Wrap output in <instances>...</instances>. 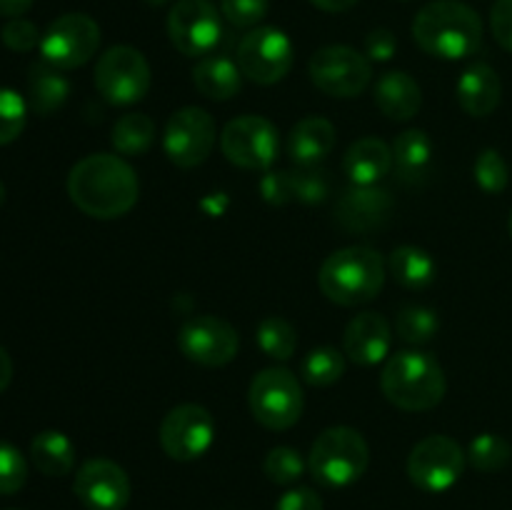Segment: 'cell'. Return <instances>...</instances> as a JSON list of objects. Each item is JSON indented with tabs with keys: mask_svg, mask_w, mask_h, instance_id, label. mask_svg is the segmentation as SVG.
Instances as JSON below:
<instances>
[{
	"mask_svg": "<svg viewBox=\"0 0 512 510\" xmlns=\"http://www.w3.org/2000/svg\"><path fill=\"white\" fill-rule=\"evenodd\" d=\"M148 3H150V5H163L165 0H148Z\"/></svg>",
	"mask_w": 512,
	"mask_h": 510,
	"instance_id": "49",
	"label": "cell"
},
{
	"mask_svg": "<svg viewBox=\"0 0 512 510\" xmlns=\"http://www.w3.org/2000/svg\"><path fill=\"white\" fill-rule=\"evenodd\" d=\"M170 43L188 58H205L223 38V13L210 0H175L168 13Z\"/></svg>",
	"mask_w": 512,
	"mask_h": 510,
	"instance_id": "15",
	"label": "cell"
},
{
	"mask_svg": "<svg viewBox=\"0 0 512 510\" xmlns=\"http://www.w3.org/2000/svg\"><path fill=\"white\" fill-rule=\"evenodd\" d=\"M430 160H433V140L425 130H403L393 140V163L403 180L423 178L430 168Z\"/></svg>",
	"mask_w": 512,
	"mask_h": 510,
	"instance_id": "28",
	"label": "cell"
},
{
	"mask_svg": "<svg viewBox=\"0 0 512 510\" xmlns=\"http://www.w3.org/2000/svg\"><path fill=\"white\" fill-rule=\"evenodd\" d=\"M5 203V185H3V180H0V205Z\"/></svg>",
	"mask_w": 512,
	"mask_h": 510,
	"instance_id": "48",
	"label": "cell"
},
{
	"mask_svg": "<svg viewBox=\"0 0 512 510\" xmlns=\"http://www.w3.org/2000/svg\"><path fill=\"white\" fill-rule=\"evenodd\" d=\"M370 448L363 435L348 425H335L315 438L308 455V470L325 488H348L365 475Z\"/></svg>",
	"mask_w": 512,
	"mask_h": 510,
	"instance_id": "5",
	"label": "cell"
},
{
	"mask_svg": "<svg viewBox=\"0 0 512 510\" xmlns=\"http://www.w3.org/2000/svg\"><path fill=\"white\" fill-rule=\"evenodd\" d=\"M113 148L115 153L135 155L148 153L155 140V123L145 113H125L118 123L113 125Z\"/></svg>",
	"mask_w": 512,
	"mask_h": 510,
	"instance_id": "29",
	"label": "cell"
},
{
	"mask_svg": "<svg viewBox=\"0 0 512 510\" xmlns=\"http://www.w3.org/2000/svg\"><path fill=\"white\" fill-rule=\"evenodd\" d=\"M393 215V195L378 185H350L335 205V223L345 233H375Z\"/></svg>",
	"mask_w": 512,
	"mask_h": 510,
	"instance_id": "18",
	"label": "cell"
},
{
	"mask_svg": "<svg viewBox=\"0 0 512 510\" xmlns=\"http://www.w3.org/2000/svg\"><path fill=\"white\" fill-rule=\"evenodd\" d=\"M508 230H510V238H512V210H510V220H508Z\"/></svg>",
	"mask_w": 512,
	"mask_h": 510,
	"instance_id": "50",
	"label": "cell"
},
{
	"mask_svg": "<svg viewBox=\"0 0 512 510\" xmlns=\"http://www.w3.org/2000/svg\"><path fill=\"white\" fill-rule=\"evenodd\" d=\"M345 375V355L340 350L323 345V348L310 350L300 363V378L313 388H328L338 383Z\"/></svg>",
	"mask_w": 512,
	"mask_h": 510,
	"instance_id": "31",
	"label": "cell"
},
{
	"mask_svg": "<svg viewBox=\"0 0 512 510\" xmlns=\"http://www.w3.org/2000/svg\"><path fill=\"white\" fill-rule=\"evenodd\" d=\"M73 493L88 510H125L133 485L115 460L93 458L80 465Z\"/></svg>",
	"mask_w": 512,
	"mask_h": 510,
	"instance_id": "17",
	"label": "cell"
},
{
	"mask_svg": "<svg viewBox=\"0 0 512 510\" xmlns=\"http://www.w3.org/2000/svg\"><path fill=\"white\" fill-rule=\"evenodd\" d=\"M220 150L245 170H268L278 160L280 133L263 115H240L220 133Z\"/></svg>",
	"mask_w": 512,
	"mask_h": 510,
	"instance_id": "11",
	"label": "cell"
},
{
	"mask_svg": "<svg viewBox=\"0 0 512 510\" xmlns=\"http://www.w3.org/2000/svg\"><path fill=\"white\" fill-rule=\"evenodd\" d=\"M293 60L295 50L288 35L270 25H258L248 35H243L235 63L243 78L258 85H273L290 73Z\"/></svg>",
	"mask_w": 512,
	"mask_h": 510,
	"instance_id": "12",
	"label": "cell"
},
{
	"mask_svg": "<svg viewBox=\"0 0 512 510\" xmlns=\"http://www.w3.org/2000/svg\"><path fill=\"white\" fill-rule=\"evenodd\" d=\"M178 348L190 363L220 368L238 355V330L218 315H195L180 328Z\"/></svg>",
	"mask_w": 512,
	"mask_h": 510,
	"instance_id": "16",
	"label": "cell"
},
{
	"mask_svg": "<svg viewBox=\"0 0 512 510\" xmlns=\"http://www.w3.org/2000/svg\"><path fill=\"white\" fill-rule=\"evenodd\" d=\"M475 183L490 195H498L508 188L510 183V168L505 163L503 153L495 148H485L480 150V155L475 158Z\"/></svg>",
	"mask_w": 512,
	"mask_h": 510,
	"instance_id": "36",
	"label": "cell"
},
{
	"mask_svg": "<svg viewBox=\"0 0 512 510\" xmlns=\"http://www.w3.org/2000/svg\"><path fill=\"white\" fill-rule=\"evenodd\" d=\"M0 38H3L5 48L15 50V53H28V50L40 48L43 33H40V30L35 28V23H30V20L13 18L3 25Z\"/></svg>",
	"mask_w": 512,
	"mask_h": 510,
	"instance_id": "40",
	"label": "cell"
},
{
	"mask_svg": "<svg viewBox=\"0 0 512 510\" xmlns=\"http://www.w3.org/2000/svg\"><path fill=\"white\" fill-rule=\"evenodd\" d=\"M35 0H0V15L8 20L23 18L30 8H33Z\"/></svg>",
	"mask_w": 512,
	"mask_h": 510,
	"instance_id": "45",
	"label": "cell"
},
{
	"mask_svg": "<svg viewBox=\"0 0 512 510\" xmlns=\"http://www.w3.org/2000/svg\"><path fill=\"white\" fill-rule=\"evenodd\" d=\"M468 455L448 435H428L408 455V478L425 493H445L463 478Z\"/></svg>",
	"mask_w": 512,
	"mask_h": 510,
	"instance_id": "9",
	"label": "cell"
},
{
	"mask_svg": "<svg viewBox=\"0 0 512 510\" xmlns=\"http://www.w3.org/2000/svg\"><path fill=\"white\" fill-rule=\"evenodd\" d=\"M318 285L325 298L345 308L370 303L385 285L383 255L370 245L335 250L320 265Z\"/></svg>",
	"mask_w": 512,
	"mask_h": 510,
	"instance_id": "3",
	"label": "cell"
},
{
	"mask_svg": "<svg viewBox=\"0 0 512 510\" xmlns=\"http://www.w3.org/2000/svg\"><path fill=\"white\" fill-rule=\"evenodd\" d=\"M413 38L433 58L463 60L483 45V20L463 0H433L415 15Z\"/></svg>",
	"mask_w": 512,
	"mask_h": 510,
	"instance_id": "2",
	"label": "cell"
},
{
	"mask_svg": "<svg viewBox=\"0 0 512 510\" xmlns=\"http://www.w3.org/2000/svg\"><path fill=\"white\" fill-rule=\"evenodd\" d=\"M270 10V0H220V13L233 28H258Z\"/></svg>",
	"mask_w": 512,
	"mask_h": 510,
	"instance_id": "39",
	"label": "cell"
},
{
	"mask_svg": "<svg viewBox=\"0 0 512 510\" xmlns=\"http://www.w3.org/2000/svg\"><path fill=\"white\" fill-rule=\"evenodd\" d=\"M28 480V460L13 443L0 440V495H13Z\"/></svg>",
	"mask_w": 512,
	"mask_h": 510,
	"instance_id": "38",
	"label": "cell"
},
{
	"mask_svg": "<svg viewBox=\"0 0 512 510\" xmlns=\"http://www.w3.org/2000/svg\"><path fill=\"white\" fill-rule=\"evenodd\" d=\"M255 343L268 358L273 360H290L298 350V333L293 325L280 315H268L258 323L255 330Z\"/></svg>",
	"mask_w": 512,
	"mask_h": 510,
	"instance_id": "30",
	"label": "cell"
},
{
	"mask_svg": "<svg viewBox=\"0 0 512 510\" xmlns=\"http://www.w3.org/2000/svg\"><path fill=\"white\" fill-rule=\"evenodd\" d=\"M390 275L398 280L403 288L408 290H423L438 275V265H435L433 255L428 250L418 248V245H400L390 253L388 260Z\"/></svg>",
	"mask_w": 512,
	"mask_h": 510,
	"instance_id": "27",
	"label": "cell"
},
{
	"mask_svg": "<svg viewBox=\"0 0 512 510\" xmlns=\"http://www.w3.org/2000/svg\"><path fill=\"white\" fill-rule=\"evenodd\" d=\"M398 338L408 345H425L438 335L440 318L428 305H405L395 320Z\"/></svg>",
	"mask_w": 512,
	"mask_h": 510,
	"instance_id": "32",
	"label": "cell"
},
{
	"mask_svg": "<svg viewBox=\"0 0 512 510\" xmlns=\"http://www.w3.org/2000/svg\"><path fill=\"white\" fill-rule=\"evenodd\" d=\"M260 193L263 200L270 205H288L293 203V195H290V180L288 170H280V173H268L260 180Z\"/></svg>",
	"mask_w": 512,
	"mask_h": 510,
	"instance_id": "43",
	"label": "cell"
},
{
	"mask_svg": "<svg viewBox=\"0 0 512 510\" xmlns=\"http://www.w3.org/2000/svg\"><path fill=\"white\" fill-rule=\"evenodd\" d=\"M250 413L263 428L288 430L303 415V385L288 368H265L248 390Z\"/></svg>",
	"mask_w": 512,
	"mask_h": 510,
	"instance_id": "6",
	"label": "cell"
},
{
	"mask_svg": "<svg viewBox=\"0 0 512 510\" xmlns=\"http://www.w3.org/2000/svg\"><path fill=\"white\" fill-rule=\"evenodd\" d=\"M30 460L48 478H63L75 465V445L60 430H43L30 443Z\"/></svg>",
	"mask_w": 512,
	"mask_h": 510,
	"instance_id": "26",
	"label": "cell"
},
{
	"mask_svg": "<svg viewBox=\"0 0 512 510\" xmlns=\"http://www.w3.org/2000/svg\"><path fill=\"white\" fill-rule=\"evenodd\" d=\"M100 48V28L90 15L65 13L48 25L40 38V55L58 70H75Z\"/></svg>",
	"mask_w": 512,
	"mask_h": 510,
	"instance_id": "10",
	"label": "cell"
},
{
	"mask_svg": "<svg viewBox=\"0 0 512 510\" xmlns=\"http://www.w3.org/2000/svg\"><path fill=\"white\" fill-rule=\"evenodd\" d=\"M218 130L208 110L188 105L170 115L163 133V150L178 168H198L213 153Z\"/></svg>",
	"mask_w": 512,
	"mask_h": 510,
	"instance_id": "13",
	"label": "cell"
},
{
	"mask_svg": "<svg viewBox=\"0 0 512 510\" xmlns=\"http://www.w3.org/2000/svg\"><path fill=\"white\" fill-rule=\"evenodd\" d=\"M318 10H325V13H345V10L353 8L358 0H310Z\"/></svg>",
	"mask_w": 512,
	"mask_h": 510,
	"instance_id": "46",
	"label": "cell"
},
{
	"mask_svg": "<svg viewBox=\"0 0 512 510\" xmlns=\"http://www.w3.org/2000/svg\"><path fill=\"white\" fill-rule=\"evenodd\" d=\"M70 83L63 70L53 68L45 60L33 63L28 70V108L38 115H53L65 105Z\"/></svg>",
	"mask_w": 512,
	"mask_h": 510,
	"instance_id": "25",
	"label": "cell"
},
{
	"mask_svg": "<svg viewBox=\"0 0 512 510\" xmlns=\"http://www.w3.org/2000/svg\"><path fill=\"white\" fill-rule=\"evenodd\" d=\"M310 80L330 98H358L373 80V63L350 45H325L308 63Z\"/></svg>",
	"mask_w": 512,
	"mask_h": 510,
	"instance_id": "8",
	"label": "cell"
},
{
	"mask_svg": "<svg viewBox=\"0 0 512 510\" xmlns=\"http://www.w3.org/2000/svg\"><path fill=\"white\" fill-rule=\"evenodd\" d=\"M153 73L138 48L115 45L95 65V88L110 105H133L148 95Z\"/></svg>",
	"mask_w": 512,
	"mask_h": 510,
	"instance_id": "7",
	"label": "cell"
},
{
	"mask_svg": "<svg viewBox=\"0 0 512 510\" xmlns=\"http://www.w3.org/2000/svg\"><path fill=\"white\" fill-rule=\"evenodd\" d=\"M305 470H308V463L303 460V455L295 448H288V445H278L263 460V473L275 485L298 483Z\"/></svg>",
	"mask_w": 512,
	"mask_h": 510,
	"instance_id": "35",
	"label": "cell"
},
{
	"mask_svg": "<svg viewBox=\"0 0 512 510\" xmlns=\"http://www.w3.org/2000/svg\"><path fill=\"white\" fill-rule=\"evenodd\" d=\"M158 440L168 458L180 460V463L198 460L213 448L215 418L203 405L183 403L165 415Z\"/></svg>",
	"mask_w": 512,
	"mask_h": 510,
	"instance_id": "14",
	"label": "cell"
},
{
	"mask_svg": "<svg viewBox=\"0 0 512 510\" xmlns=\"http://www.w3.org/2000/svg\"><path fill=\"white\" fill-rule=\"evenodd\" d=\"M393 345V330L390 323L380 313L365 310L355 315L348 323L343 335V350L353 363L358 365H378L390 355Z\"/></svg>",
	"mask_w": 512,
	"mask_h": 510,
	"instance_id": "19",
	"label": "cell"
},
{
	"mask_svg": "<svg viewBox=\"0 0 512 510\" xmlns=\"http://www.w3.org/2000/svg\"><path fill=\"white\" fill-rule=\"evenodd\" d=\"M375 105L388 120H413L423 105V90L418 80L405 70H388L375 83Z\"/></svg>",
	"mask_w": 512,
	"mask_h": 510,
	"instance_id": "21",
	"label": "cell"
},
{
	"mask_svg": "<svg viewBox=\"0 0 512 510\" xmlns=\"http://www.w3.org/2000/svg\"><path fill=\"white\" fill-rule=\"evenodd\" d=\"M275 510H323V500L313 488H290L280 495Z\"/></svg>",
	"mask_w": 512,
	"mask_h": 510,
	"instance_id": "44",
	"label": "cell"
},
{
	"mask_svg": "<svg viewBox=\"0 0 512 510\" xmlns=\"http://www.w3.org/2000/svg\"><path fill=\"white\" fill-rule=\"evenodd\" d=\"M10 380H13V360H10L8 350L0 345V393L8 388Z\"/></svg>",
	"mask_w": 512,
	"mask_h": 510,
	"instance_id": "47",
	"label": "cell"
},
{
	"mask_svg": "<svg viewBox=\"0 0 512 510\" xmlns=\"http://www.w3.org/2000/svg\"><path fill=\"white\" fill-rule=\"evenodd\" d=\"M193 83L205 98L230 100L243 88V73L238 63L225 55H205L193 68Z\"/></svg>",
	"mask_w": 512,
	"mask_h": 510,
	"instance_id": "24",
	"label": "cell"
},
{
	"mask_svg": "<svg viewBox=\"0 0 512 510\" xmlns=\"http://www.w3.org/2000/svg\"><path fill=\"white\" fill-rule=\"evenodd\" d=\"M335 148V125L320 115L298 120L290 130L288 153L295 165H320Z\"/></svg>",
	"mask_w": 512,
	"mask_h": 510,
	"instance_id": "23",
	"label": "cell"
},
{
	"mask_svg": "<svg viewBox=\"0 0 512 510\" xmlns=\"http://www.w3.org/2000/svg\"><path fill=\"white\" fill-rule=\"evenodd\" d=\"M490 30L495 40L512 53V0H498L490 10Z\"/></svg>",
	"mask_w": 512,
	"mask_h": 510,
	"instance_id": "42",
	"label": "cell"
},
{
	"mask_svg": "<svg viewBox=\"0 0 512 510\" xmlns=\"http://www.w3.org/2000/svg\"><path fill=\"white\" fill-rule=\"evenodd\" d=\"M458 103L473 118H488L503 98V80L488 63H473L458 80Z\"/></svg>",
	"mask_w": 512,
	"mask_h": 510,
	"instance_id": "20",
	"label": "cell"
},
{
	"mask_svg": "<svg viewBox=\"0 0 512 510\" xmlns=\"http://www.w3.org/2000/svg\"><path fill=\"white\" fill-rule=\"evenodd\" d=\"M468 463L480 473H495L503 470L510 463L512 448L503 435L495 433H480L478 438L470 440L468 445Z\"/></svg>",
	"mask_w": 512,
	"mask_h": 510,
	"instance_id": "33",
	"label": "cell"
},
{
	"mask_svg": "<svg viewBox=\"0 0 512 510\" xmlns=\"http://www.w3.org/2000/svg\"><path fill=\"white\" fill-rule=\"evenodd\" d=\"M68 195L75 208L90 218L113 220L135 208L140 183L128 160L113 153H95L73 165Z\"/></svg>",
	"mask_w": 512,
	"mask_h": 510,
	"instance_id": "1",
	"label": "cell"
},
{
	"mask_svg": "<svg viewBox=\"0 0 512 510\" xmlns=\"http://www.w3.org/2000/svg\"><path fill=\"white\" fill-rule=\"evenodd\" d=\"M28 123V100L10 88H0V145L18 140Z\"/></svg>",
	"mask_w": 512,
	"mask_h": 510,
	"instance_id": "37",
	"label": "cell"
},
{
	"mask_svg": "<svg viewBox=\"0 0 512 510\" xmlns=\"http://www.w3.org/2000/svg\"><path fill=\"white\" fill-rule=\"evenodd\" d=\"M395 50H398V40H395V35L388 28L370 30L365 35V58L370 63H388L395 55Z\"/></svg>",
	"mask_w": 512,
	"mask_h": 510,
	"instance_id": "41",
	"label": "cell"
},
{
	"mask_svg": "<svg viewBox=\"0 0 512 510\" xmlns=\"http://www.w3.org/2000/svg\"><path fill=\"white\" fill-rule=\"evenodd\" d=\"M288 180L293 203L298 200V203L315 205L330 195V175L320 165H308V168L298 165L295 170H288Z\"/></svg>",
	"mask_w": 512,
	"mask_h": 510,
	"instance_id": "34",
	"label": "cell"
},
{
	"mask_svg": "<svg viewBox=\"0 0 512 510\" xmlns=\"http://www.w3.org/2000/svg\"><path fill=\"white\" fill-rule=\"evenodd\" d=\"M383 395L400 410L420 413L443 403L448 380L443 365L423 350H400L385 363L380 375Z\"/></svg>",
	"mask_w": 512,
	"mask_h": 510,
	"instance_id": "4",
	"label": "cell"
},
{
	"mask_svg": "<svg viewBox=\"0 0 512 510\" xmlns=\"http://www.w3.org/2000/svg\"><path fill=\"white\" fill-rule=\"evenodd\" d=\"M393 165V148L380 138L355 140L343 155V170L350 185H378Z\"/></svg>",
	"mask_w": 512,
	"mask_h": 510,
	"instance_id": "22",
	"label": "cell"
}]
</instances>
